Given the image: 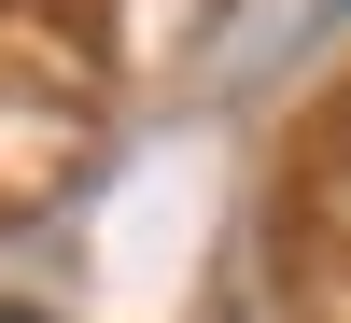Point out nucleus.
<instances>
[{
    "label": "nucleus",
    "instance_id": "nucleus-1",
    "mask_svg": "<svg viewBox=\"0 0 351 323\" xmlns=\"http://www.w3.org/2000/svg\"><path fill=\"white\" fill-rule=\"evenodd\" d=\"M0 323H28V309H0Z\"/></svg>",
    "mask_w": 351,
    "mask_h": 323
}]
</instances>
